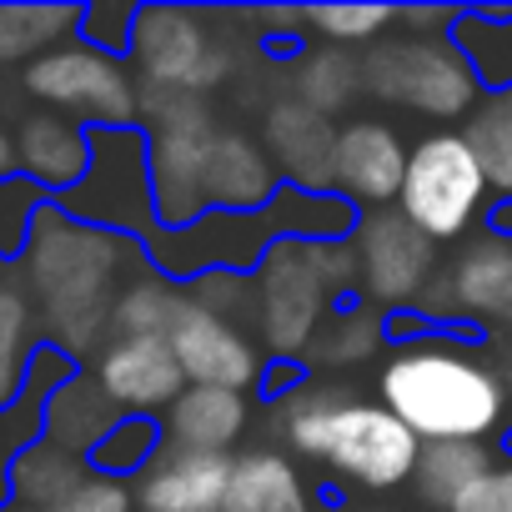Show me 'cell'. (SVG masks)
Listing matches in <instances>:
<instances>
[{
  "instance_id": "cell-1",
  "label": "cell",
  "mask_w": 512,
  "mask_h": 512,
  "mask_svg": "<svg viewBox=\"0 0 512 512\" xmlns=\"http://www.w3.org/2000/svg\"><path fill=\"white\" fill-rule=\"evenodd\" d=\"M382 407L397 412L412 437L427 442H482L507 412L502 372L457 342L402 347L382 367Z\"/></svg>"
},
{
  "instance_id": "cell-2",
  "label": "cell",
  "mask_w": 512,
  "mask_h": 512,
  "mask_svg": "<svg viewBox=\"0 0 512 512\" xmlns=\"http://www.w3.org/2000/svg\"><path fill=\"white\" fill-rule=\"evenodd\" d=\"M31 282L46 297L51 327L61 332V352L86 347L106 327V297L121 267V236L46 206L31 231Z\"/></svg>"
},
{
  "instance_id": "cell-3",
  "label": "cell",
  "mask_w": 512,
  "mask_h": 512,
  "mask_svg": "<svg viewBox=\"0 0 512 512\" xmlns=\"http://www.w3.org/2000/svg\"><path fill=\"white\" fill-rule=\"evenodd\" d=\"M357 282V251L352 241H277L251 282V312L262 322L267 347L302 357L317 347L332 297Z\"/></svg>"
},
{
  "instance_id": "cell-4",
  "label": "cell",
  "mask_w": 512,
  "mask_h": 512,
  "mask_svg": "<svg viewBox=\"0 0 512 512\" xmlns=\"http://www.w3.org/2000/svg\"><path fill=\"white\" fill-rule=\"evenodd\" d=\"M287 437L302 457H317L337 477L372 487V492L407 482L422 457V442L412 437V427L397 412H387L382 402H362V397L302 402L287 422Z\"/></svg>"
},
{
  "instance_id": "cell-5",
  "label": "cell",
  "mask_w": 512,
  "mask_h": 512,
  "mask_svg": "<svg viewBox=\"0 0 512 512\" xmlns=\"http://www.w3.org/2000/svg\"><path fill=\"white\" fill-rule=\"evenodd\" d=\"M362 91L377 101L407 106L417 116L457 121L477 111V76L452 46V36H402L362 56Z\"/></svg>"
},
{
  "instance_id": "cell-6",
  "label": "cell",
  "mask_w": 512,
  "mask_h": 512,
  "mask_svg": "<svg viewBox=\"0 0 512 512\" xmlns=\"http://www.w3.org/2000/svg\"><path fill=\"white\" fill-rule=\"evenodd\" d=\"M56 206L101 231H146L156 216L151 136L141 126H91V171Z\"/></svg>"
},
{
  "instance_id": "cell-7",
  "label": "cell",
  "mask_w": 512,
  "mask_h": 512,
  "mask_svg": "<svg viewBox=\"0 0 512 512\" xmlns=\"http://www.w3.org/2000/svg\"><path fill=\"white\" fill-rule=\"evenodd\" d=\"M487 171L462 131H437L427 136L412 161L407 181L397 196V211L432 241H457L487 206Z\"/></svg>"
},
{
  "instance_id": "cell-8",
  "label": "cell",
  "mask_w": 512,
  "mask_h": 512,
  "mask_svg": "<svg viewBox=\"0 0 512 512\" xmlns=\"http://www.w3.org/2000/svg\"><path fill=\"white\" fill-rule=\"evenodd\" d=\"M146 106H156V126H151L156 221L166 231H181V226L201 221V211H206L201 176H206V156H211L216 126H211L206 106L196 96H186V91H161V101L156 96H141V111Z\"/></svg>"
},
{
  "instance_id": "cell-9",
  "label": "cell",
  "mask_w": 512,
  "mask_h": 512,
  "mask_svg": "<svg viewBox=\"0 0 512 512\" xmlns=\"http://www.w3.org/2000/svg\"><path fill=\"white\" fill-rule=\"evenodd\" d=\"M26 91L46 106L76 111L91 126H136L141 91L126 66L96 46H56L26 66Z\"/></svg>"
},
{
  "instance_id": "cell-10",
  "label": "cell",
  "mask_w": 512,
  "mask_h": 512,
  "mask_svg": "<svg viewBox=\"0 0 512 512\" xmlns=\"http://www.w3.org/2000/svg\"><path fill=\"white\" fill-rule=\"evenodd\" d=\"M131 56H136V71L146 76V86L186 91V96L221 86L231 71V56L216 46L206 21L191 11H176V6H146L136 16Z\"/></svg>"
},
{
  "instance_id": "cell-11",
  "label": "cell",
  "mask_w": 512,
  "mask_h": 512,
  "mask_svg": "<svg viewBox=\"0 0 512 512\" xmlns=\"http://www.w3.org/2000/svg\"><path fill=\"white\" fill-rule=\"evenodd\" d=\"M347 241L357 251V282L372 302L412 307L427 297L432 267H437V241L422 236L397 206L367 211Z\"/></svg>"
},
{
  "instance_id": "cell-12",
  "label": "cell",
  "mask_w": 512,
  "mask_h": 512,
  "mask_svg": "<svg viewBox=\"0 0 512 512\" xmlns=\"http://www.w3.org/2000/svg\"><path fill=\"white\" fill-rule=\"evenodd\" d=\"M427 317H477V322H507L512 327V241L482 231L457 251V262L432 277L422 297Z\"/></svg>"
},
{
  "instance_id": "cell-13",
  "label": "cell",
  "mask_w": 512,
  "mask_h": 512,
  "mask_svg": "<svg viewBox=\"0 0 512 512\" xmlns=\"http://www.w3.org/2000/svg\"><path fill=\"white\" fill-rule=\"evenodd\" d=\"M181 372L191 387H221V392H251L256 382H262V357H256V347L216 312H206L201 302H181L171 332H166Z\"/></svg>"
},
{
  "instance_id": "cell-14",
  "label": "cell",
  "mask_w": 512,
  "mask_h": 512,
  "mask_svg": "<svg viewBox=\"0 0 512 512\" xmlns=\"http://www.w3.org/2000/svg\"><path fill=\"white\" fill-rule=\"evenodd\" d=\"M96 382L121 417L166 412L191 387L166 337H116L96 362Z\"/></svg>"
},
{
  "instance_id": "cell-15",
  "label": "cell",
  "mask_w": 512,
  "mask_h": 512,
  "mask_svg": "<svg viewBox=\"0 0 512 512\" xmlns=\"http://www.w3.org/2000/svg\"><path fill=\"white\" fill-rule=\"evenodd\" d=\"M407 161H412V151L402 146V136L387 121H347L337 131V151H332V186L342 201L382 211L387 201L402 196Z\"/></svg>"
},
{
  "instance_id": "cell-16",
  "label": "cell",
  "mask_w": 512,
  "mask_h": 512,
  "mask_svg": "<svg viewBox=\"0 0 512 512\" xmlns=\"http://www.w3.org/2000/svg\"><path fill=\"white\" fill-rule=\"evenodd\" d=\"M236 462L226 452H191V447H161V457L136 477V507L141 512H221L231 492Z\"/></svg>"
},
{
  "instance_id": "cell-17",
  "label": "cell",
  "mask_w": 512,
  "mask_h": 512,
  "mask_svg": "<svg viewBox=\"0 0 512 512\" xmlns=\"http://www.w3.org/2000/svg\"><path fill=\"white\" fill-rule=\"evenodd\" d=\"M201 196L211 211L251 216V211H267L282 196V171L267 156V146H256L251 136L216 131L211 156H206V176H201Z\"/></svg>"
},
{
  "instance_id": "cell-18",
  "label": "cell",
  "mask_w": 512,
  "mask_h": 512,
  "mask_svg": "<svg viewBox=\"0 0 512 512\" xmlns=\"http://www.w3.org/2000/svg\"><path fill=\"white\" fill-rule=\"evenodd\" d=\"M262 131H267V156L292 181V191L327 196V186H332V151H337L332 121L287 96V101H277L267 111Z\"/></svg>"
},
{
  "instance_id": "cell-19",
  "label": "cell",
  "mask_w": 512,
  "mask_h": 512,
  "mask_svg": "<svg viewBox=\"0 0 512 512\" xmlns=\"http://www.w3.org/2000/svg\"><path fill=\"white\" fill-rule=\"evenodd\" d=\"M71 377H76L71 352H61V347H36L26 392H21L11 407H0V502L11 497V472H16V462H21L36 442H46V437H41V432H46V407H51L56 387L71 382Z\"/></svg>"
},
{
  "instance_id": "cell-20",
  "label": "cell",
  "mask_w": 512,
  "mask_h": 512,
  "mask_svg": "<svg viewBox=\"0 0 512 512\" xmlns=\"http://www.w3.org/2000/svg\"><path fill=\"white\" fill-rule=\"evenodd\" d=\"M16 171L31 176L41 191H76L91 171V126L66 116H26L16 131Z\"/></svg>"
},
{
  "instance_id": "cell-21",
  "label": "cell",
  "mask_w": 512,
  "mask_h": 512,
  "mask_svg": "<svg viewBox=\"0 0 512 512\" xmlns=\"http://www.w3.org/2000/svg\"><path fill=\"white\" fill-rule=\"evenodd\" d=\"M246 427V397L221 387H186L166 407V437L171 447L191 452H226Z\"/></svg>"
},
{
  "instance_id": "cell-22",
  "label": "cell",
  "mask_w": 512,
  "mask_h": 512,
  "mask_svg": "<svg viewBox=\"0 0 512 512\" xmlns=\"http://www.w3.org/2000/svg\"><path fill=\"white\" fill-rule=\"evenodd\" d=\"M116 422H121V412H116V402L101 392V382L76 372L71 382L56 387V397H51V407H46V442H56V447L76 452V457H91L96 442H101Z\"/></svg>"
},
{
  "instance_id": "cell-23",
  "label": "cell",
  "mask_w": 512,
  "mask_h": 512,
  "mask_svg": "<svg viewBox=\"0 0 512 512\" xmlns=\"http://www.w3.org/2000/svg\"><path fill=\"white\" fill-rule=\"evenodd\" d=\"M221 512H312V497L282 452H246L231 472Z\"/></svg>"
},
{
  "instance_id": "cell-24",
  "label": "cell",
  "mask_w": 512,
  "mask_h": 512,
  "mask_svg": "<svg viewBox=\"0 0 512 512\" xmlns=\"http://www.w3.org/2000/svg\"><path fill=\"white\" fill-rule=\"evenodd\" d=\"M452 46L462 51L482 91H512V6L462 11L452 26Z\"/></svg>"
},
{
  "instance_id": "cell-25",
  "label": "cell",
  "mask_w": 512,
  "mask_h": 512,
  "mask_svg": "<svg viewBox=\"0 0 512 512\" xmlns=\"http://www.w3.org/2000/svg\"><path fill=\"white\" fill-rule=\"evenodd\" d=\"M86 477H91V467H86L76 452H66V447H56V442H36V447L16 462V472H11V497H16V507L51 512V507L66 502Z\"/></svg>"
},
{
  "instance_id": "cell-26",
  "label": "cell",
  "mask_w": 512,
  "mask_h": 512,
  "mask_svg": "<svg viewBox=\"0 0 512 512\" xmlns=\"http://www.w3.org/2000/svg\"><path fill=\"white\" fill-rule=\"evenodd\" d=\"M487 467H492V452L482 442H427L422 457H417L412 482H417V497L427 507H442L447 512Z\"/></svg>"
},
{
  "instance_id": "cell-27",
  "label": "cell",
  "mask_w": 512,
  "mask_h": 512,
  "mask_svg": "<svg viewBox=\"0 0 512 512\" xmlns=\"http://www.w3.org/2000/svg\"><path fill=\"white\" fill-rule=\"evenodd\" d=\"M357 91H362V61H352L342 46L302 51V61L292 71V101H302L332 121V111H342Z\"/></svg>"
},
{
  "instance_id": "cell-28",
  "label": "cell",
  "mask_w": 512,
  "mask_h": 512,
  "mask_svg": "<svg viewBox=\"0 0 512 512\" xmlns=\"http://www.w3.org/2000/svg\"><path fill=\"white\" fill-rule=\"evenodd\" d=\"M462 136L472 141V151H477V161L487 171V186L502 191V196H512V91L487 96L472 111V121H467Z\"/></svg>"
},
{
  "instance_id": "cell-29",
  "label": "cell",
  "mask_w": 512,
  "mask_h": 512,
  "mask_svg": "<svg viewBox=\"0 0 512 512\" xmlns=\"http://www.w3.org/2000/svg\"><path fill=\"white\" fill-rule=\"evenodd\" d=\"M181 302H186V297H181L171 282L141 277V282H131V287L116 297L111 327H116L121 337H166L171 322H176V312H181Z\"/></svg>"
},
{
  "instance_id": "cell-30",
  "label": "cell",
  "mask_w": 512,
  "mask_h": 512,
  "mask_svg": "<svg viewBox=\"0 0 512 512\" xmlns=\"http://www.w3.org/2000/svg\"><path fill=\"white\" fill-rule=\"evenodd\" d=\"M81 26L76 6H0V61L31 56Z\"/></svg>"
},
{
  "instance_id": "cell-31",
  "label": "cell",
  "mask_w": 512,
  "mask_h": 512,
  "mask_svg": "<svg viewBox=\"0 0 512 512\" xmlns=\"http://www.w3.org/2000/svg\"><path fill=\"white\" fill-rule=\"evenodd\" d=\"M161 427L151 422V417H121L101 442H96V452L86 457L91 462V472H101V477H141L156 457H161Z\"/></svg>"
},
{
  "instance_id": "cell-32",
  "label": "cell",
  "mask_w": 512,
  "mask_h": 512,
  "mask_svg": "<svg viewBox=\"0 0 512 512\" xmlns=\"http://www.w3.org/2000/svg\"><path fill=\"white\" fill-rule=\"evenodd\" d=\"M31 357V302L16 287H0V407L26 392Z\"/></svg>"
},
{
  "instance_id": "cell-33",
  "label": "cell",
  "mask_w": 512,
  "mask_h": 512,
  "mask_svg": "<svg viewBox=\"0 0 512 512\" xmlns=\"http://www.w3.org/2000/svg\"><path fill=\"white\" fill-rule=\"evenodd\" d=\"M302 21L347 51V46H367L387 26H397V11L392 6H312V11H302Z\"/></svg>"
},
{
  "instance_id": "cell-34",
  "label": "cell",
  "mask_w": 512,
  "mask_h": 512,
  "mask_svg": "<svg viewBox=\"0 0 512 512\" xmlns=\"http://www.w3.org/2000/svg\"><path fill=\"white\" fill-rule=\"evenodd\" d=\"M46 211V191L31 176H6L0 181V256H16L31 246L36 216Z\"/></svg>"
},
{
  "instance_id": "cell-35",
  "label": "cell",
  "mask_w": 512,
  "mask_h": 512,
  "mask_svg": "<svg viewBox=\"0 0 512 512\" xmlns=\"http://www.w3.org/2000/svg\"><path fill=\"white\" fill-rule=\"evenodd\" d=\"M377 347H382V322L357 312V317L327 322V337H317L312 352H322L327 362H357V357H372Z\"/></svg>"
},
{
  "instance_id": "cell-36",
  "label": "cell",
  "mask_w": 512,
  "mask_h": 512,
  "mask_svg": "<svg viewBox=\"0 0 512 512\" xmlns=\"http://www.w3.org/2000/svg\"><path fill=\"white\" fill-rule=\"evenodd\" d=\"M136 6H91L81 11V31H86V46L96 51H131V31H136Z\"/></svg>"
},
{
  "instance_id": "cell-37",
  "label": "cell",
  "mask_w": 512,
  "mask_h": 512,
  "mask_svg": "<svg viewBox=\"0 0 512 512\" xmlns=\"http://www.w3.org/2000/svg\"><path fill=\"white\" fill-rule=\"evenodd\" d=\"M51 512H136V492L121 477H101L91 472L66 502H56Z\"/></svg>"
},
{
  "instance_id": "cell-38",
  "label": "cell",
  "mask_w": 512,
  "mask_h": 512,
  "mask_svg": "<svg viewBox=\"0 0 512 512\" xmlns=\"http://www.w3.org/2000/svg\"><path fill=\"white\" fill-rule=\"evenodd\" d=\"M447 512H512V457L507 462H492Z\"/></svg>"
},
{
  "instance_id": "cell-39",
  "label": "cell",
  "mask_w": 512,
  "mask_h": 512,
  "mask_svg": "<svg viewBox=\"0 0 512 512\" xmlns=\"http://www.w3.org/2000/svg\"><path fill=\"white\" fill-rule=\"evenodd\" d=\"M487 231L502 236V241H512V196H507V201H492V211H487Z\"/></svg>"
},
{
  "instance_id": "cell-40",
  "label": "cell",
  "mask_w": 512,
  "mask_h": 512,
  "mask_svg": "<svg viewBox=\"0 0 512 512\" xmlns=\"http://www.w3.org/2000/svg\"><path fill=\"white\" fill-rule=\"evenodd\" d=\"M6 176H16V141L0 131V181H6Z\"/></svg>"
},
{
  "instance_id": "cell-41",
  "label": "cell",
  "mask_w": 512,
  "mask_h": 512,
  "mask_svg": "<svg viewBox=\"0 0 512 512\" xmlns=\"http://www.w3.org/2000/svg\"><path fill=\"white\" fill-rule=\"evenodd\" d=\"M502 387H507V402H512V327L502 337Z\"/></svg>"
},
{
  "instance_id": "cell-42",
  "label": "cell",
  "mask_w": 512,
  "mask_h": 512,
  "mask_svg": "<svg viewBox=\"0 0 512 512\" xmlns=\"http://www.w3.org/2000/svg\"><path fill=\"white\" fill-rule=\"evenodd\" d=\"M0 512H36V507H16V502H11V507H0Z\"/></svg>"
}]
</instances>
